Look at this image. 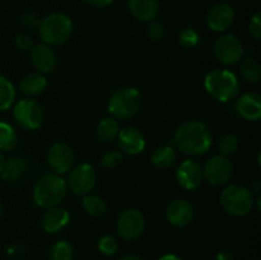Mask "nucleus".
I'll return each instance as SVG.
<instances>
[{"instance_id": "1", "label": "nucleus", "mask_w": 261, "mask_h": 260, "mask_svg": "<svg viewBox=\"0 0 261 260\" xmlns=\"http://www.w3.org/2000/svg\"><path fill=\"white\" fill-rule=\"evenodd\" d=\"M175 144L184 154L201 155L211 148L212 133L203 122L188 120L176 129Z\"/></svg>"}, {"instance_id": "2", "label": "nucleus", "mask_w": 261, "mask_h": 260, "mask_svg": "<svg viewBox=\"0 0 261 260\" xmlns=\"http://www.w3.org/2000/svg\"><path fill=\"white\" fill-rule=\"evenodd\" d=\"M204 87L206 92L219 102H228L236 98L240 91L237 76L226 69H216L206 74Z\"/></svg>"}, {"instance_id": "3", "label": "nucleus", "mask_w": 261, "mask_h": 260, "mask_svg": "<svg viewBox=\"0 0 261 260\" xmlns=\"http://www.w3.org/2000/svg\"><path fill=\"white\" fill-rule=\"evenodd\" d=\"M68 185L60 175L51 173L43 176L33 189V200L41 208H51L59 205L65 198Z\"/></svg>"}, {"instance_id": "4", "label": "nucleus", "mask_w": 261, "mask_h": 260, "mask_svg": "<svg viewBox=\"0 0 261 260\" xmlns=\"http://www.w3.org/2000/svg\"><path fill=\"white\" fill-rule=\"evenodd\" d=\"M41 40L47 45L64 43L73 32V22L63 13H54L41 20L38 25Z\"/></svg>"}, {"instance_id": "5", "label": "nucleus", "mask_w": 261, "mask_h": 260, "mask_svg": "<svg viewBox=\"0 0 261 260\" xmlns=\"http://www.w3.org/2000/svg\"><path fill=\"white\" fill-rule=\"evenodd\" d=\"M142 105V94L134 87H126L115 92L109 101V111L116 120H126L134 116Z\"/></svg>"}, {"instance_id": "6", "label": "nucleus", "mask_w": 261, "mask_h": 260, "mask_svg": "<svg viewBox=\"0 0 261 260\" xmlns=\"http://www.w3.org/2000/svg\"><path fill=\"white\" fill-rule=\"evenodd\" d=\"M254 196L251 191L244 186L229 185L221 193V204L227 213L234 217H244L251 212L254 206Z\"/></svg>"}, {"instance_id": "7", "label": "nucleus", "mask_w": 261, "mask_h": 260, "mask_svg": "<svg viewBox=\"0 0 261 260\" xmlns=\"http://www.w3.org/2000/svg\"><path fill=\"white\" fill-rule=\"evenodd\" d=\"M233 175V165L228 157L224 155H214L203 168V177L212 185H224L231 180Z\"/></svg>"}, {"instance_id": "8", "label": "nucleus", "mask_w": 261, "mask_h": 260, "mask_svg": "<svg viewBox=\"0 0 261 260\" xmlns=\"http://www.w3.org/2000/svg\"><path fill=\"white\" fill-rule=\"evenodd\" d=\"M13 115L18 124L28 130H35L43 121V111L33 99H20L13 110Z\"/></svg>"}, {"instance_id": "9", "label": "nucleus", "mask_w": 261, "mask_h": 260, "mask_svg": "<svg viewBox=\"0 0 261 260\" xmlns=\"http://www.w3.org/2000/svg\"><path fill=\"white\" fill-rule=\"evenodd\" d=\"M245 54L244 45L233 35H223L214 43V55L224 65L239 63Z\"/></svg>"}, {"instance_id": "10", "label": "nucleus", "mask_w": 261, "mask_h": 260, "mask_svg": "<svg viewBox=\"0 0 261 260\" xmlns=\"http://www.w3.org/2000/svg\"><path fill=\"white\" fill-rule=\"evenodd\" d=\"M97 183L96 171L88 163H81L71 170L69 186L76 195H88Z\"/></svg>"}, {"instance_id": "11", "label": "nucleus", "mask_w": 261, "mask_h": 260, "mask_svg": "<svg viewBox=\"0 0 261 260\" xmlns=\"http://www.w3.org/2000/svg\"><path fill=\"white\" fill-rule=\"evenodd\" d=\"M145 221L137 209H127L117 219V232L125 240H135L143 233Z\"/></svg>"}, {"instance_id": "12", "label": "nucleus", "mask_w": 261, "mask_h": 260, "mask_svg": "<svg viewBox=\"0 0 261 260\" xmlns=\"http://www.w3.org/2000/svg\"><path fill=\"white\" fill-rule=\"evenodd\" d=\"M47 161L56 175H63L73 168L74 153L65 143H55L48 150Z\"/></svg>"}, {"instance_id": "13", "label": "nucleus", "mask_w": 261, "mask_h": 260, "mask_svg": "<svg viewBox=\"0 0 261 260\" xmlns=\"http://www.w3.org/2000/svg\"><path fill=\"white\" fill-rule=\"evenodd\" d=\"M176 180L178 185L186 190L196 189L203 181V168L196 161H184L176 171Z\"/></svg>"}, {"instance_id": "14", "label": "nucleus", "mask_w": 261, "mask_h": 260, "mask_svg": "<svg viewBox=\"0 0 261 260\" xmlns=\"http://www.w3.org/2000/svg\"><path fill=\"white\" fill-rule=\"evenodd\" d=\"M31 60L33 66L41 74L50 73L58 64V56L54 48L47 43H37L31 50Z\"/></svg>"}, {"instance_id": "15", "label": "nucleus", "mask_w": 261, "mask_h": 260, "mask_svg": "<svg viewBox=\"0 0 261 260\" xmlns=\"http://www.w3.org/2000/svg\"><path fill=\"white\" fill-rule=\"evenodd\" d=\"M234 10L229 4H218L212 8L206 17L208 27L214 32H224L234 20Z\"/></svg>"}, {"instance_id": "16", "label": "nucleus", "mask_w": 261, "mask_h": 260, "mask_svg": "<svg viewBox=\"0 0 261 260\" xmlns=\"http://www.w3.org/2000/svg\"><path fill=\"white\" fill-rule=\"evenodd\" d=\"M194 208L190 201L185 199H176L166 211V218L172 226L175 227H185L193 221Z\"/></svg>"}, {"instance_id": "17", "label": "nucleus", "mask_w": 261, "mask_h": 260, "mask_svg": "<svg viewBox=\"0 0 261 260\" xmlns=\"http://www.w3.org/2000/svg\"><path fill=\"white\" fill-rule=\"evenodd\" d=\"M119 147L124 153L130 155L139 154L145 148L144 135L135 127H126L124 130H120L119 134Z\"/></svg>"}, {"instance_id": "18", "label": "nucleus", "mask_w": 261, "mask_h": 260, "mask_svg": "<svg viewBox=\"0 0 261 260\" xmlns=\"http://www.w3.org/2000/svg\"><path fill=\"white\" fill-rule=\"evenodd\" d=\"M70 222V214L63 206H51L43 213L41 218V226L48 233H54L63 229Z\"/></svg>"}, {"instance_id": "19", "label": "nucleus", "mask_w": 261, "mask_h": 260, "mask_svg": "<svg viewBox=\"0 0 261 260\" xmlns=\"http://www.w3.org/2000/svg\"><path fill=\"white\" fill-rule=\"evenodd\" d=\"M240 116L249 121H257L261 117V97L254 92L244 93L236 103Z\"/></svg>"}, {"instance_id": "20", "label": "nucleus", "mask_w": 261, "mask_h": 260, "mask_svg": "<svg viewBox=\"0 0 261 260\" xmlns=\"http://www.w3.org/2000/svg\"><path fill=\"white\" fill-rule=\"evenodd\" d=\"M129 9L137 19L150 22L158 13L157 0H129Z\"/></svg>"}, {"instance_id": "21", "label": "nucleus", "mask_w": 261, "mask_h": 260, "mask_svg": "<svg viewBox=\"0 0 261 260\" xmlns=\"http://www.w3.org/2000/svg\"><path fill=\"white\" fill-rule=\"evenodd\" d=\"M20 91L30 97L38 96L47 87V79L41 73H30L22 79L19 84Z\"/></svg>"}, {"instance_id": "22", "label": "nucleus", "mask_w": 261, "mask_h": 260, "mask_svg": "<svg viewBox=\"0 0 261 260\" xmlns=\"http://www.w3.org/2000/svg\"><path fill=\"white\" fill-rule=\"evenodd\" d=\"M176 157H177V153H176L175 148L171 145H162L152 153V163L157 168L165 170L175 163Z\"/></svg>"}, {"instance_id": "23", "label": "nucleus", "mask_w": 261, "mask_h": 260, "mask_svg": "<svg viewBox=\"0 0 261 260\" xmlns=\"http://www.w3.org/2000/svg\"><path fill=\"white\" fill-rule=\"evenodd\" d=\"M120 132L119 121L114 117H106L101 120L97 126V137L102 142H111L115 138H117V134Z\"/></svg>"}, {"instance_id": "24", "label": "nucleus", "mask_w": 261, "mask_h": 260, "mask_svg": "<svg viewBox=\"0 0 261 260\" xmlns=\"http://www.w3.org/2000/svg\"><path fill=\"white\" fill-rule=\"evenodd\" d=\"M15 87L5 76L0 75V111L10 109L15 101Z\"/></svg>"}, {"instance_id": "25", "label": "nucleus", "mask_w": 261, "mask_h": 260, "mask_svg": "<svg viewBox=\"0 0 261 260\" xmlns=\"http://www.w3.org/2000/svg\"><path fill=\"white\" fill-rule=\"evenodd\" d=\"M25 163L22 158L19 157H13L9 158L8 161H5L4 166H3L2 170V176L8 181H17L18 178L22 176V173L24 172Z\"/></svg>"}, {"instance_id": "26", "label": "nucleus", "mask_w": 261, "mask_h": 260, "mask_svg": "<svg viewBox=\"0 0 261 260\" xmlns=\"http://www.w3.org/2000/svg\"><path fill=\"white\" fill-rule=\"evenodd\" d=\"M18 137L14 127L8 122L0 121V152L12 150L17 145Z\"/></svg>"}, {"instance_id": "27", "label": "nucleus", "mask_w": 261, "mask_h": 260, "mask_svg": "<svg viewBox=\"0 0 261 260\" xmlns=\"http://www.w3.org/2000/svg\"><path fill=\"white\" fill-rule=\"evenodd\" d=\"M241 75L249 83H257L261 76V68L255 59L247 58L241 63Z\"/></svg>"}, {"instance_id": "28", "label": "nucleus", "mask_w": 261, "mask_h": 260, "mask_svg": "<svg viewBox=\"0 0 261 260\" xmlns=\"http://www.w3.org/2000/svg\"><path fill=\"white\" fill-rule=\"evenodd\" d=\"M82 203H83L84 211L88 214H91V216L98 217L106 212V203L99 196L89 195L88 194V195H84Z\"/></svg>"}, {"instance_id": "29", "label": "nucleus", "mask_w": 261, "mask_h": 260, "mask_svg": "<svg viewBox=\"0 0 261 260\" xmlns=\"http://www.w3.org/2000/svg\"><path fill=\"white\" fill-rule=\"evenodd\" d=\"M71 257H73V247L69 242L59 241L51 249V260H71Z\"/></svg>"}, {"instance_id": "30", "label": "nucleus", "mask_w": 261, "mask_h": 260, "mask_svg": "<svg viewBox=\"0 0 261 260\" xmlns=\"http://www.w3.org/2000/svg\"><path fill=\"white\" fill-rule=\"evenodd\" d=\"M239 148V139H237L234 135L227 134L219 142V150H221V154L224 157H229V155L234 154Z\"/></svg>"}, {"instance_id": "31", "label": "nucleus", "mask_w": 261, "mask_h": 260, "mask_svg": "<svg viewBox=\"0 0 261 260\" xmlns=\"http://www.w3.org/2000/svg\"><path fill=\"white\" fill-rule=\"evenodd\" d=\"M117 247H119L117 240L111 235H106L98 242V249L103 255H114L116 252Z\"/></svg>"}, {"instance_id": "32", "label": "nucleus", "mask_w": 261, "mask_h": 260, "mask_svg": "<svg viewBox=\"0 0 261 260\" xmlns=\"http://www.w3.org/2000/svg\"><path fill=\"white\" fill-rule=\"evenodd\" d=\"M180 42L186 47H194L200 42V36L191 28H186L180 33Z\"/></svg>"}, {"instance_id": "33", "label": "nucleus", "mask_w": 261, "mask_h": 260, "mask_svg": "<svg viewBox=\"0 0 261 260\" xmlns=\"http://www.w3.org/2000/svg\"><path fill=\"white\" fill-rule=\"evenodd\" d=\"M124 157H122V153L121 152H109L102 157L101 160V165L103 166L105 168H115L122 162Z\"/></svg>"}, {"instance_id": "34", "label": "nucleus", "mask_w": 261, "mask_h": 260, "mask_svg": "<svg viewBox=\"0 0 261 260\" xmlns=\"http://www.w3.org/2000/svg\"><path fill=\"white\" fill-rule=\"evenodd\" d=\"M147 33L153 41H158L161 38H163V36H165V27H163V24L161 22L153 19L150 22H148Z\"/></svg>"}, {"instance_id": "35", "label": "nucleus", "mask_w": 261, "mask_h": 260, "mask_svg": "<svg viewBox=\"0 0 261 260\" xmlns=\"http://www.w3.org/2000/svg\"><path fill=\"white\" fill-rule=\"evenodd\" d=\"M22 20L23 27L28 28V30H35V28H38L40 25V19H38L37 15L35 13H24L20 18Z\"/></svg>"}, {"instance_id": "36", "label": "nucleus", "mask_w": 261, "mask_h": 260, "mask_svg": "<svg viewBox=\"0 0 261 260\" xmlns=\"http://www.w3.org/2000/svg\"><path fill=\"white\" fill-rule=\"evenodd\" d=\"M15 43L19 48L27 51L32 50V47L35 46V42H33V38L31 36H28L27 33H19L15 38Z\"/></svg>"}, {"instance_id": "37", "label": "nucleus", "mask_w": 261, "mask_h": 260, "mask_svg": "<svg viewBox=\"0 0 261 260\" xmlns=\"http://www.w3.org/2000/svg\"><path fill=\"white\" fill-rule=\"evenodd\" d=\"M250 32L255 40L260 41L261 38V18L260 14H255L250 20Z\"/></svg>"}, {"instance_id": "38", "label": "nucleus", "mask_w": 261, "mask_h": 260, "mask_svg": "<svg viewBox=\"0 0 261 260\" xmlns=\"http://www.w3.org/2000/svg\"><path fill=\"white\" fill-rule=\"evenodd\" d=\"M88 4L93 5V7H98V8H102V7H106V5L111 4L112 0H86Z\"/></svg>"}, {"instance_id": "39", "label": "nucleus", "mask_w": 261, "mask_h": 260, "mask_svg": "<svg viewBox=\"0 0 261 260\" xmlns=\"http://www.w3.org/2000/svg\"><path fill=\"white\" fill-rule=\"evenodd\" d=\"M216 260H233V257H232L228 252L222 251V252H218V254H217Z\"/></svg>"}, {"instance_id": "40", "label": "nucleus", "mask_w": 261, "mask_h": 260, "mask_svg": "<svg viewBox=\"0 0 261 260\" xmlns=\"http://www.w3.org/2000/svg\"><path fill=\"white\" fill-rule=\"evenodd\" d=\"M158 260H182L180 256L177 255H173V254H168V255H163L162 257H160Z\"/></svg>"}, {"instance_id": "41", "label": "nucleus", "mask_w": 261, "mask_h": 260, "mask_svg": "<svg viewBox=\"0 0 261 260\" xmlns=\"http://www.w3.org/2000/svg\"><path fill=\"white\" fill-rule=\"evenodd\" d=\"M119 260H143L142 257L137 256V255H126V256H122L121 259Z\"/></svg>"}, {"instance_id": "42", "label": "nucleus", "mask_w": 261, "mask_h": 260, "mask_svg": "<svg viewBox=\"0 0 261 260\" xmlns=\"http://www.w3.org/2000/svg\"><path fill=\"white\" fill-rule=\"evenodd\" d=\"M4 162H5V158H4V155H3V153L0 152V173H2V170H3V166H4Z\"/></svg>"}, {"instance_id": "43", "label": "nucleus", "mask_w": 261, "mask_h": 260, "mask_svg": "<svg viewBox=\"0 0 261 260\" xmlns=\"http://www.w3.org/2000/svg\"><path fill=\"white\" fill-rule=\"evenodd\" d=\"M0 214H2V211H0Z\"/></svg>"}]
</instances>
